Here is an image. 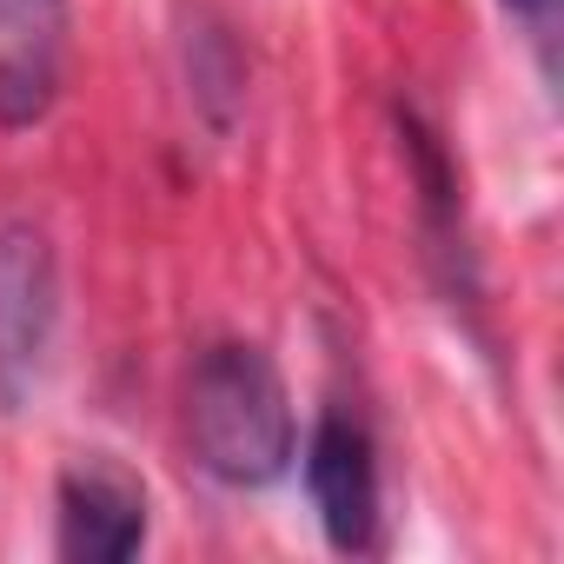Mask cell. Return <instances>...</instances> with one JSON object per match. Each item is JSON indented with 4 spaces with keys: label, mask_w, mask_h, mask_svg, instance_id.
<instances>
[{
    "label": "cell",
    "mask_w": 564,
    "mask_h": 564,
    "mask_svg": "<svg viewBox=\"0 0 564 564\" xmlns=\"http://www.w3.org/2000/svg\"><path fill=\"white\" fill-rule=\"evenodd\" d=\"M147 544V491L133 471L87 458L61 471V557L80 564H120Z\"/></svg>",
    "instance_id": "277c9868"
},
{
    "label": "cell",
    "mask_w": 564,
    "mask_h": 564,
    "mask_svg": "<svg viewBox=\"0 0 564 564\" xmlns=\"http://www.w3.org/2000/svg\"><path fill=\"white\" fill-rule=\"evenodd\" d=\"M306 491L319 505V524L339 551L379 544V452L372 432L346 412H326L306 445Z\"/></svg>",
    "instance_id": "3957f363"
},
{
    "label": "cell",
    "mask_w": 564,
    "mask_h": 564,
    "mask_svg": "<svg viewBox=\"0 0 564 564\" xmlns=\"http://www.w3.org/2000/svg\"><path fill=\"white\" fill-rule=\"evenodd\" d=\"M61 326V272L41 226L8 219L0 226V399L28 405Z\"/></svg>",
    "instance_id": "7a4b0ae2"
},
{
    "label": "cell",
    "mask_w": 564,
    "mask_h": 564,
    "mask_svg": "<svg viewBox=\"0 0 564 564\" xmlns=\"http://www.w3.org/2000/svg\"><path fill=\"white\" fill-rule=\"evenodd\" d=\"M54 107V61L41 41L0 61V127H34Z\"/></svg>",
    "instance_id": "8992f818"
},
{
    "label": "cell",
    "mask_w": 564,
    "mask_h": 564,
    "mask_svg": "<svg viewBox=\"0 0 564 564\" xmlns=\"http://www.w3.org/2000/svg\"><path fill=\"white\" fill-rule=\"evenodd\" d=\"M67 14V0H0V28L21 41H47Z\"/></svg>",
    "instance_id": "ba28073f"
},
{
    "label": "cell",
    "mask_w": 564,
    "mask_h": 564,
    "mask_svg": "<svg viewBox=\"0 0 564 564\" xmlns=\"http://www.w3.org/2000/svg\"><path fill=\"white\" fill-rule=\"evenodd\" d=\"M186 432H193L199 465L219 485H232V491L272 485L293 465V438H300L279 366L246 339L206 346L186 379Z\"/></svg>",
    "instance_id": "6da1fadb"
},
{
    "label": "cell",
    "mask_w": 564,
    "mask_h": 564,
    "mask_svg": "<svg viewBox=\"0 0 564 564\" xmlns=\"http://www.w3.org/2000/svg\"><path fill=\"white\" fill-rule=\"evenodd\" d=\"M180 54H186V80H193V107L206 113L213 133L232 127V113L246 107V54L232 41V28L206 8L186 14V34H180Z\"/></svg>",
    "instance_id": "5b68a950"
},
{
    "label": "cell",
    "mask_w": 564,
    "mask_h": 564,
    "mask_svg": "<svg viewBox=\"0 0 564 564\" xmlns=\"http://www.w3.org/2000/svg\"><path fill=\"white\" fill-rule=\"evenodd\" d=\"M505 14L524 28V41L538 47L544 80H557V0H505Z\"/></svg>",
    "instance_id": "52a82bcc"
}]
</instances>
